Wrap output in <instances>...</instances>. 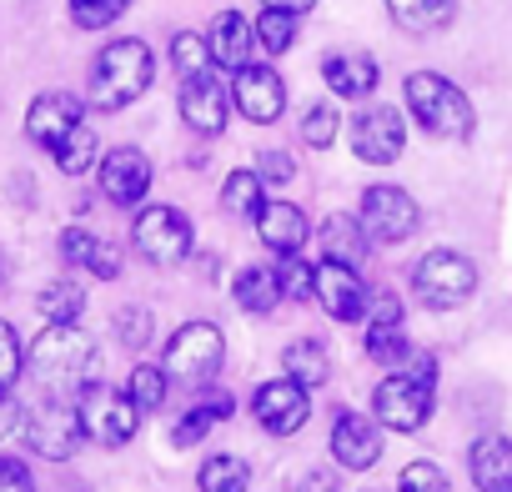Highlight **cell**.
Instances as JSON below:
<instances>
[{
  "label": "cell",
  "instance_id": "1",
  "mask_svg": "<svg viewBox=\"0 0 512 492\" xmlns=\"http://www.w3.org/2000/svg\"><path fill=\"white\" fill-rule=\"evenodd\" d=\"M151 76H156V56L146 41L126 36V41H111L96 51L91 61V76H86V106L91 111H126L131 101H141L151 91Z\"/></svg>",
  "mask_w": 512,
  "mask_h": 492
},
{
  "label": "cell",
  "instance_id": "2",
  "mask_svg": "<svg viewBox=\"0 0 512 492\" xmlns=\"http://www.w3.org/2000/svg\"><path fill=\"white\" fill-rule=\"evenodd\" d=\"M432 407H437V357L432 352H412L372 392V417L387 432H422Z\"/></svg>",
  "mask_w": 512,
  "mask_h": 492
},
{
  "label": "cell",
  "instance_id": "3",
  "mask_svg": "<svg viewBox=\"0 0 512 492\" xmlns=\"http://www.w3.org/2000/svg\"><path fill=\"white\" fill-rule=\"evenodd\" d=\"M402 101H407V116L437 141H472L477 131V111L467 91L437 71H412L402 81Z\"/></svg>",
  "mask_w": 512,
  "mask_h": 492
},
{
  "label": "cell",
  "instance_id": "4",
  "mask_svg": "<svg viewBox=\"0 0 512 492\" xmlns=\"http://www.w3.org/2000/svg\"><path fill=\"white\" fill-rule=\"evenodd\" d=\"M412 297L427 307V312H457L477 297V267L462 257V252H427L417 267H412Z\"/></svg>",
  "mask_w": 512,
  "mask_h": 492
},
{
  "label": "cell",
  "instance_id": "5",
  "mask_svg": "<svg viewBox=\"0 0 512 492\" xmlns=\"http://www.w3.org/2000/svg\"><path fill=\"white\" fill-rule=\"evenodd\" d=\"M31 367H36V377H46V382H56V387L91 382V372H96V347H91V337H86L76 322H51V327L31 342Z\"/></svg>",
  "mask_w": 512,
  "mask_h": 492
},
{
  "label": "cell",
  "instance_id": "6",
  "mask_svg": "<svg viewBox=\"0 0 512 492\" xmlns=\"http://www.w3.org/2000/svg\"><path fill=\"white\" fill-rule=\"evenodd\" d=\"M221 362H226V337H221V327H211V322H186V327H176V337H171L166 352H161V372H166L171 382H186V387L211 382V377L221 372Z\"/></svg>",
  "mask_w": 512,
  "mask_h": 492
},
{
  "label": "cell",
  "instance_id": "7",
  "mask_svg": "<svg viewBox=\"0 0 512 492\" xmlns=\"http://www.w3.org/2000/svg\"><path fill=\"white\" fill-rule=\"evenodd\" d=\"M21 432H26V447H31L36 457H46V462H71V457L81 452V437H86L81 407H76L71 397H46V402H36V407L21 417Z\"/></svg>",
  "mask_w": 512,
  "mask_h": 492
},
{
  "label": "cell",
  "instance_id": "8",
  "mask_svg": "<svg viewBox=\"0 0 512 492\" xmlns=\"http://www.w3.org/2000/svg\"><path fill=\"white\" fill-rule=\"evenodd\" d=\"M131 241H136V252L151 267H181L196 252V231H191L186 211H176V206H146V211H136Z\"/></svg>",
  "mask_w": 512,
  "mask_h": 492
},
{
  "label": "cell",
  "instance_id": "9",
  "mask_svg": "<svg viewBox=\"0 0 512 492\" xmlns=\"http://www.w3.org/2000/svg\"><path fill=\"white\" fill-rule=\"evenodd\" d=\"M76 407H81L86 437L101 442V447H126L136 437V427H141V407L131 402V392L106 387V382H86L81 397H76Z\"/></svg>",
  "mask_w": 512,
  "mask_h": 492
},
{
  "label": "cell",
  "instance_id": "10",
  "mask_svg": "<svg viewBox=\"0 0 512 492\" xmlns=\"http://www.w3.org/2000/svg\"><path fill=\"white\" fill-rule=\"evenodd\" d=\"M357 221H362L367 241H377V246H397V241H407V236L422 226V211H417V201H412L402 186L377 181V186L362 191Z\"/></svg>",
  "mask_w": 512,
  "mask_h": 492
},
{
  "label": "cell",
  "instance_id": "11",
  "mask_svg": "<svg viewBox=\"0 0 512 492\" xmlns=\"http://www.w3.org/2000/svg\"><path fill=\"white\" fill-rule=\"evenodd\" d=\"M347 136H352V156L362 166H392L407 146V121L397 106H362L347 121Z\"/></svg>",
  "mask_w": 512,
  "mask_h": 492
},
{
  "label": "cell",
  "instance_id": "12",
  "mask_svg": "<svg viewBox=\"0 0 512 492\" xmlns=\"http://www.w3.org/2000/svg\"><path fill=\"white\" fill-rule=\"evenodd\" d=\"M312 302H322V312L332 322H367V307H372V292L362 282L357 267L347 262H317L312 267Z\"/></svg>",
  "mask_w": 512,
  "mask_h": 492
},
{
  "label": "cell",
  "instance_id": "13",
  "mask_svg": "<svg viewBox=\"0 0 512 492\" xmlns=\"http://www.w3.org/2000/svg\"><path fill=\"white\" fill-rule=\"evenodd\" d=\"M251 417L256 427H262L267 437H292L307 427L312 417V402H307V387L292 382V377H272L251 392Z\"/></svg>",
  "mask_w": 512,
  "mask_h": 492
},
{
  "label": "cell",
  "instance_id": "14",
  "mask_svg": "<svg viewBox=\"0 0 512 492\" xmlns=\"http://www.w3.org/2000/svg\"><path fill=\"white\" fill-rule=\"evenodd\" d=\"M231 101L241 106L251 126H272L287 111V81L272 66H241L231 71Z\"/></svg>",
  "mask_w": 512,
  "mask_h": 492
},
{
  "label": "cell",
  "instance_id": "15",
  "mask_svg": "<svg viewBox=\"0 0 512 492\" xmlns=\"http://www.w3.org/2000/svg\"><path fill=\"white\" fill-rule=\"evenodd\" d=\"M96 181H101V196L116 201V206H136L146 201L151 191V161L141 146H116L96 161Z\"/></svg>",
  "mask_w": 512,
  "mask_h": 492
},
{
  "label": "cell",
  "instance_id": "16",
  "mask_svg": "<svg viewBox=\"0 0 512 492\" xmlns=\"http://www.w3.org/2000/svg\"><path fill=\"white\" fill-rule=\"evenodd\" d=\"M367 357L377 367H402L412 357V342H407V327H402V302L392 292H377L372 307H367V337H362Z\"/></svg>",
  "mask_w": 512,
  "mask_h": 492
},
{
  "label": "cell",
  "instance_id": "17",
  "mask_svg": "<svg viewBox=\"0 0 512 492\" xmlns=\"http://www.w3.org/2000/svg\"><path fill=\"white\" fill-rule=\"evenodd\" d=\"M226 106H231V91L216 81V71H201V76H186L181 91H176V111L191 131L201 136H221L226 131Z\"/></svg>",
  "mask_w": 512,
  "mask_h": 492
},
{
  "label": "cell",
  "instance_id": "18",
  "mask_svg": "<svg viewBox=\"0 0 512 492\" xmlns=\"http://www.w3.org/2000/svg\"><path fill=\"white\" fill-rule=\"evenodd\" d=\"M251 221H256V241L277 257H302V246L312 236V221L297 201H262Z\"/></svg>",
  "mask_w": 512,
  "mask_h": 492
},
{
  "label": "cell",
  "instance_id": "19",
  "mask_svg": "<svg viewBox=\"0 0 512 492\" xmlns=\"http://www.w3.org/2000/svg\"><path fill=\"white\" fill-rule=\"evenodd\" d=\"M332 457H337V467H347V472L377 467V462H382V427H377V417L337 412V422H332Z\"/></svg>",
  "mask_w": 512,
  "mask_h": 492
},
{
  "label": "cell",
  "instance_id": "20",
  "mask_svg": "<svg viewBox=\"0 0 512 492\" xmlns=\"http://www.w3.org/2000/svg\"><path fill=\"white\" fill-rule=\"evenodd\" d=\"M322 81L342 101H367L382 81V66L372 51H332V56H322Z\"/></svg>",
  "mask_w": 512,
  "mask_h": 492
},
{
  "label": "cell",
  "instance_id": "21",
  "mask_svg": "<svg viewBox=\"0 0 512 492\" xmlns=\"http://www.w3.org/2000/svg\"><path fill=\"white\" fill-rule=\"evenodd\" d=\"M206 51H211V66H221V71L251 66V51H256L251 21L241 11H216L211 26H206Z\"/></svg>",
  "mask_w": 512,
  "mask_h": 492
},
{
  "label": "cell",
  "instance_id": "22",
  "mask_svg": "<svg viewBox=\"0 0 512 492\" xmlns=\"http://www.w3.org/2000/svg\"><path fill=\"white\" fill-rule=\"evenodd\" d=\"M81 126V101L71 96V91H46V96H36L31 101V111H26V136L36 141V146H56L61 136H71Z\"/></svg>",
  "mask_w": 512,
  "mask_h": 492
},
{
  "label": "cell",
  "instance_id": "23",
  "mask_svg": "<svg viewBox=\"0 0 512 492\" xmlns=\"http://www.w3.org/2000/svg\"><path fill=\"white\" fill-rule=\"evenodd\" d=\"M61 257L76 262L81 272L101 277V282H116L121 277V246L106 241V236H96V231H86V226H66L61 231Z\"/></svg>",
  "mask_w": 512,
  "mask_h": 492
},
{
  "label": "cell",
  "instance_id": "24",
  "mask_svg": "<svg viewBox=\"0 0 512 492\" xmlns=\"http://www.w3.org/2000/svg\"><path fill=\"white\" fill-rule=\"evenodd\" d=\"M467 472H472L477 492H512V437H502V432L477 437L467 452Z\"/></svg>",
  "mask_w": 512,
  "mask_h": 492
},
{
  "label": "cell",
  "instance_id": "25",
  "mask_svg": "<svg viewBox=\"0 0 512 492\" xmlns=\"http://www.w3.org/2000/svg\"><path fill=\"white\" fill-rule=\"evenodd\" d=\"M231 297H236V307L251 312V317H272V312L287 302L277 267H241V272L231 277Z\"/></svg>",
  "mask_w": 512,
  "mask_h": 492
},
{
  "label": "cell",
  "instance_id": "26",
  "mask_svg": "<svg viewBox=\"0 0 512 492\" xmlns=\"http://www.w3.org/2000/svg\"><path fill=\"white\" fill-rule=\"evenodd\" d=\"M387 16L407 36H437V31L452 26L457 0H387Z\"/></svg>",
  "mask_w": 512,
  "mask_h": 492
},
{
  "label": "cell",
  "instance_id": "27",
  "mask_svg": "<svg viewBox=\"0 0 512 492\" xmlns=\"http://www.w3.org/2000/svg\"><path fill=\"white\" fill-rule=\"evenodd\" d=\"M236 412V397L231 392H206V397H196L186 412H181V422L171 427V447H196L221 417H231Z\"/></svg>",
  "mask_w": 512,
  "mask_h": 492
},
{
  "label": "cell",
  "instance_id": "28",
  "mask_svg": "<svg viewBox=\"0 0 512 492\" xmlns=\"http://www.w3.org/2000/svg\"><path fill=\"white\" fill-rule=\"evenodd\" d=\"M322 257H327V262H347V267H357V262L367 257V231H362L357 216L332 211V216L322 221Z\"/></svg>",
  "mask_w": 512,
  "mask_h": 492
},
{
  "label": "cell",
  "instance_id": "29",
  "mask_svg": "<svg viewBox=\"0 0 512 492\" xmlns=\"http://www.w3.org/2000/svg\"><path fill=\"white\" fill-rule=\"evenodd\" d=\"M282 377L302 382L307 392L322 387V382L332 377V357H327V347H322L317 337H297V342L282 352Z\"/></svg>",
  "mask_w": 512,
  "mask_h": 492
},
{
  "label": "cell",
  "instance_id": "30",
  "mask_svg": "<svg viewBox=\"0 0 512 492\" xmlns=\"http://www.w3.org/2000/svg\"><path fill=\"white\" fill-rule=\"evenodd\" d=\"M51 161L61 166V176H86V171H96V161H101V141H96V131L81 121L71 136H61V141L51 146Z\"/></svg>",
  "mask_w": 512,
  "mask_h": 492
},
{
  "label": "cell",
  "instance_id": "31",
  "mask_svg": "<svg viewBox=\"0 0 512 492\" xmlns=\"http://www.w3.org/2000/svg\"><path fill=\"white\" fill-rule=\"evenodd\" d=\"M36 307H41L46 322H81V312H86V287H81V282H46L41 297H36Z\"/></svg>",
  "mask_w": 512,
  "mask_h": 492
},
{
  "label": "cell",
  "instance_id": "32",
  "mask_svg": "<svg viewBox=\"0 0 512 492\" xmlns=\"http://www.w3.org/2000/svg\"><path fill=\"white\" fill-rule=\"evenodd\" d=\"M196 482H201V492H246L251 487V467L241 457H231V452H216V457L201 462Z\"/></svg>",
  "mask_w": 512,
  "mask_h": 492
},
{
  "label": "cell",
  "instance_id": "33",
  "mask_svg": "<svg viewBox=\"0 0 512 492\" xmlns=\"http://www.w3.org/2000/svg\"><path fill=\"white\" fill-rule=\"evenodd\" d=\"M251 31H256V46H267L272 56H287L297 46L302 16H292V11H262V21H256Z\"/></svg>",
  "mask_w": 512,
  "mask_h": 492
},
{
  "label": "cell",
  "instance_id": "34",
  "mask_svg": "<svg viewBox=\"0 0 512 492\" xmlns=\"http://www.w3.org/2000/svg\"><path fill=\"white\" fill-rule=\"evenodd\" d=\"M171 71H176L181 81L211 71V51H206V36H201V31H176V36H171Z\"/></svg>",
  "mask_w": 512,
  "mask_h": 492
},
{
  "label": "cell",
  "instance_id": "35",
  "mask_svg": "<svg viewBox=\"0 0 512 492\" xmlns=\"http://www.w3.org/2000/svg\"><path fill=\"white\" fill-rule=\"evenodd\" d=\"M221 206L236 211V216H256V206H262V176L256 171H231L226 186H221Z\"/></svg>",
  "mask_w": 512,
  "mask_h": 492
},
{
  "label": "cell",
  "instance_id": "36",
  "mask_svg": "<svg viewBox=\"0 0 512 492\" xmlns=\"http://www.w3.org/2000/svg\"><path fill=\"white\" fill-rule=\"evenodd\" d=\"M166 387H171V377L156 367V362H141L136 372H131V402L141 407V412H161L166 407Z\"/></svg>",
  "mask_w": 512,
  "mask_h": 492
},
{
  "label": "cell",
  "instance_id": "37",
  "mask_svg": "<svg viewBox=\"0 0 512 492\" xmlns=\"http://www.w3.org/2000/svg\"><path fill=\"white\" fill-rule=\"evenodd\" d=\"M337 131H342V116H337V106H327V101H312V106H307V116H302V141H307L312 151H327V146L337 141Z\"/></svg>",
  "mask_w": 512,
  "mask_h": 492
},
{
  "label": "cell",
  "instance_id": "38",
  "mask_svg": "<svg viewBox=\"0 0 512 492\" xmlns=\"http://www.w3.org/2000/svg\"><path fill=\"white\" fill-rule=\"evenodd\" d=\"M131 11V0H71V21L81 31H106Z\"/></svg>",
  "mask_w": 512,
  "mask_h": 492
},
{
  "label": "cell",
  "instance_id": "39",
  "mask_svg": "<svg viewBox=\"0 0 512 492\" xmlns=\"http://www.w3.org/2000/svg\"><path fill=\"white\" fill-rule=\"evenodd\" d=\"M397 492H452V482H447V472H442L437 462L417 457V462H407V467H402Z\"/></svg>",
  "mask_w": 512,
  "mask_h": 492
},
{
  "label": "cell",
  "instance_id": "40",
  "mask_svg": "<svg viewBox=\"0 0 512 492\" xmlns=\"http://www.w3.org/2000/svg\"><path fill=\"white\" fill-rule=\"evenodd\" d=\"M116 342L131 347V352H141L151 342V312L146 307H121L116 312Z\"/></svg>",
  "mask_w": 512,
  "mask_h": 492
},
{
  "label": "cell",
  "instance_id": "41",
  "mask_svg": "<svg viewBox=\"0 0 512 492\" xmlns=\"http://www.w3.org/2000/svg\"><path fill=\"white\" fill-rule=\"evenodd\" d=\"M21 367H26V357H21V337H16L11 322H0V392H11V387L21 382Z\"/></svg>",
  "mask_w": 512,
  "mask_h": 492
},
{
  "label": "cell",
  "instance_id": "42",
  "mask_svg": "<svg viewBox=\"0 0 512 492\" xmlns=\"http://www.w3.org/2000/svg\"><path fill=\"white\" fill-rule=\"evenodd\" d=\"M277 277H282V297L287 302H312V267L302 257H282Z\"/></svg>",
  "mask_w": 512,
  "mask_h": 492
},
{
  "label": "cell",
  "instance_id": "43",
  "mask_svg": "<svg viewBox=\"0 0 512 492\" xmlns=\"http://www.w3.org/2000/svg\"><path fill=\"white\" fill-rule=\"evenodd\" d=\"M256 176H262V186H287L292 176H297V161L287 156V151H277V146H267L262 156H256V166H251Z\"/></svg>",
  "mask_w": 512,
  "mask_h": 492
},
{
  "label": "cell",
  "instance_id": "44",
  "mask_svg": "<svg viewBox=\"0 0 512 492\" xmlns=\"http://www.w3.org/2000/svg\"><path fill=\"white\" fill-rule=\"evenodd\" d=\"M0 492H36V477L21 457H0Z\"/></svg>",
  "mask_w": 512,
  "mask_h": 492
},
{
  "label": "cell",
  "instance_id": "45",
  "mask_svg": "<svg viewBox=\"0 0 512 492\" xmlns=\"http://www.w3.org/2000/svg\"><path fill=\"white\" fill-rule=\"evenodd\" d=\"M21 417H26V412H21V402H16L11 392H0V437L16 432V427H21Z\"/></svg>",
  "mask_w": 512,
  "mask_h": 492
},
{
  "label": "cell",
  "instance_id": "46",
  "mask_svg": "<svg viewBox=\"0 0 512 492\" xmlns=\"http://www.w3.org/2000/svg\"><path fill=\"white\" fill-rule=\"evenodd\" d=\"M297 492H342V487H337V472H322V467H317V472H307V477H302V487H297Z\"/></svg>",
  "mask_w": 512,
  "mask_h": 492
},
{
  "label": "cell",
  "instance_id": "47",
  "mask_svg": "<svg viewBox=\"0 0 512 492\" xmlns=\"http://www.w3.org/2000/svg\"><path fill=\"white\" fill-rule=\"evenodd\" d=\"M262 6H267V11H292V16H307V11L317 6V0H262Z\"/></svg>",
  "mask_w": 512,
  "mask_h": 492
}]
</instances>
